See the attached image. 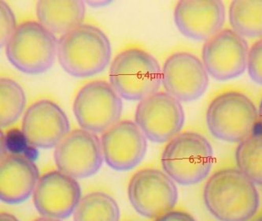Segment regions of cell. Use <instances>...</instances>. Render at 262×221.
Here are the masks:
<instances>
[{
	"label": "cell",
	"instance_id": "obj_1",
	"mask_svg": "<svg viewBox=\"0 0 262 221\" xmlns=\"http://www.w3.org/2000/svg\"><path fill=\"white\" fill-rule=\"evenodd\" d=\"M209 213L219 221H249L260 207L255 184L236 168H225L209 177L203 190Z\"/></svg>",
	"mask_w": 262,
	"mask_h": 221
},
{
	"label": "cell",
	"instance_id": "obj_2",
	"mask_svg": "<svg viewBox=\"0 0 262 221\" xmlns=\"http://www.w3.org/2000/svg\"><path fill=\"white\" fill-rule=\"evenodd\" d=\"M57 58L61 68L72 77H93L109 65L111 42L99 28L82 24L58 39Z\"/></svg>",
	"mask_w": 262,
	"mask_h": 221
},
{
	"label": "cell",
	"instance_id": "obj_3",
	"mask_svg": "<svg viewBox=\"0 0 262 221\" xmlns=\"http://www.w3.org/2000/svg\"><path fill=\"white\" fill-rule=\"evenodd\" d=\"M213 148L206 137L196 132L180 133L169 140L162 153L164 172L182 186L196 185L209 175Z\"/></svg>",
	"mask_w": 262,
	"mask_h": 221
},
{
	"label": "cell",
	"instance_id": "obj_4",
	"mask_svg": "<svg viewBox=\"0 0 262 221\" xmlns=\"http://www.w3.org/2000/svg\"><path fill=\"white\" fill-rule=\"evenodd\" d=\"M110 84L123 99L141 101L159 92L162 68L155 56L138 48L120 52L111 63Z\"/></svg>",
	"mask_w": 262,
	"mask_h": 221
},
{
	"label": "cell",
	"instance_id": "obj_5",
	"mask_svg": "<svg viewBox=\"0 0 262 221\" xmlns=\"http://www.w3.org/2000/svg\"><path fill=\"white\" fill-rule=\"evenodd\" d=\"M206 124L215 138L240 143L258 130V110L247 95L227 92L209 104Z\"/></svg>",
	"mask_w": 262,
	"mask_h": 221
},
{
	"label": "cell",
	"instance_id": "obj_6",
	"mask_svg": "<svg viewBox=\"0 0 262 221\" xmlns=\"http://www.w3.org/2000/svg\"><path fill=\"white\" fill-rule=\"evenodd\" d=\"M58 43L56 36L38 22H26L17 26L6 45V55L10 64L20 72L42 74L53 66Z\"/></svg>",
	"mask_w": 262,
	"mask_h": 221
},
{
	"label": "cell",
	"instance_id": "obj_7",
	"mask_svg": "<svg viewBox=\"0 0 262 221\" xmlns=\"http://www.w3.org/2000/svg\"><path fill=\"white\" fill-rule=\"evenodd\" d=\"M122 110V98L110 83L100 80L80 88L73 105L79 126L96 134H103L119 122Z\"/></svg>",
	"mask_w": 262,
	"mask_h": 221
},
{
	"label": "cell",
	"instance_id": "obj_8",
	"mask_svg": "<svg viewBox=\"0 0 262 221\" xmlns=\"http://www.w3.org/2000/svg\"><path fill=\"white\" fill-rule=\"evenodd\" d=\"M128 196L133 209L150 219L169 213L178 200V189L173 180L165 172L144 168L130 179Z\"/></svg>",
	"mask_w": 262,
	"mask_h": 221
},
{
	"label": "cell",
	"instance_id": "obj_9",
	"mask_svg": "<svg viewBox=\"0 0 262 221\" xmlns=\"http://www.w3.org/2000/svg\"><path fill=\"white\" fill-rule=\"evenodd\" d=\"M184 122L181 102L166 92H157L141 99L135 112V123L152 143L172 140L180 134Z\"/></svg>",
	"mask_w": 262,
	"mask_h": 221
},
{
	"label": "cell",
	"instance_id": "obj_10",
	"mask_svg": "<svg viewBox=\"0 0 262 221\" xmlns=\"http://www.w3.org/2000/svg\"><path fill=\"white\" fill-rule=\"evenodd\" d=\"M54 159L58 171L72 178L92 177L103 163L101 140L83 129L72 130L55 148Z\"/></svg>",
	"mask_w": 262,
	"mask_h": 221
},
{
	"label": "cell",
	"instance_id": "obj_11",
	"mask_svg": "<svg viewBox=\"0 0 262 221\" xmlns=\"http://www.w3.org/2000/svg\"><path fill=\"white\" fill-rule=\"evenodd\" d=\"M249 50L244 36L233 29H222L203 45V63L213 79L228 81L245 72Z\"/></svg>",
	"mask_w": 262,
	"mask_h": 221
},
{
	"label": "cell",
	"instance_id": "obj_12",
	"mask_svg": "<svg viewBox=\"0 0 262 221\" xmlns=\"http://www.w3.org/2000/svg\"><path fill=\"white\" fill-rule=\"evenodd\" d=\"M162 76L165 92L183 103L199 99L209 86V74L203 61L189 52H176L168 57Z\"/></svg>",
	"mask_w": 262,
	"mask_h": 221
},
{
	"label": "cell",
	"instance_id": "obj_13",
	"mask_svg": "<svg viewBox=\"0 0 262 221\" xmlns=\"http://www.w3.org/2000/svg\"><path fill=\"white\" fill-rule=\"evenodd\" d=\"M21 132L27 144L35 149L55 148L70 132L67 114L50 99H39L26 109Z\"/></svg>",
	"mask_w": 262,
	"mask_h": 221
},
{
	"label": "cell",
	"instance_id": "obj_14",
	"mask_svg": "<svg viewBox=\"0 0 262 221\" xmlns=\"http://www.w3.org/2000/svg\"><path fill=\"white\" fill-rule=\"evenodd\" d=\"M100 140L104 160L118 172L136 168L147 150V139L132 120H120L102 134Z\"/></svg>",
	"mask_w": 262,
	"mask_h": 221
},
{
	"label": "cell",
	"instance_id": "obj_15",
	"mask_svg": "<svg viewBox=\"0 0 262 221\" xmlns=\"http://www.w3.org/2000/svg\"><path fill=\"white\" fill-rule=\"evenodd\" d=\"M33 194V203L39 214L58 219L73 214L81 198L77 179L58 170L42 175Z\"/></svg>",
	"mask_w": 262,
	"mask_h": 221
},
{
	"label": "cell",
	"instance_id": "obj_16",
	"mask_svg": "<svg viewBox=\"0 0 262 221\" xmlns=\"http://www.w3.org/2000/svg\"><path fill=\"white\" fill-rule=\"evenodd\" d=\"M173 17L181 34L206 42L222 30L225 4L221 0H181L174 9Z\"/></svg>",
	"mask_w": 262,
	"mask_h": 221
},
{
	"label": "cell",
	"instance_id": "obj_17",
	"mask_svg": "<svg viewBox=\"0 0 262 221\" xmlns=\"http://www.w3.org/2000/svg\"><path fill=\"white\" fill-rule=\"evenodd\" d=\"M39 178L37 166L26 155H4L0 163V199L7 204L23 203L33 194Z\"/></svg>",
	"mask_w": 262,
	"mask_h": 221
},
{
	"label": "cell",
	"instance_id": "obj_18",
	"mask_svg": "<svg viewBox=\"0 0 262 221\" xmlns=\"http://www.w3.org/2000/svg\"><path fill=\"white\" fill-rule=\"evenodd\" d=\"M85 12L81 0H39L36 6L38 23L61 36L82 25Z\"/></svg>",
	"mask_w": 262,
	"mask_h": 221
},
{
	"label": "cell",
	"instance_id": "obj_19",
	"mask_svg": "<svg viewBox=\"0 0 262 221\" xmlns=\"http://www.w3.org/2000/svg\"><path fill=\"white\" fill-rule=\"evenodd\" d=\"M234 31L248 38L262 37V0H234L228 11Z\"/></svg>",
	"mask_w": 262,
	"mask_h": 221
},
{
	"label": "cell",
	"instance_id": "obj_20",
	"mask_svg": "<svg viewBox=\"0 0 262 221\" xmlns=\"http://www.w3.org/2000/svg\"><path fill=\"white\" fill-rule=\"evenodd\" d=\"M74 221H119L118 203L103 192H92L80 198L74 213Z\"/></svg>",
	"mask_w": 262,
	"mask_h": 221
},
{
	"label": "cell",
	"instance_id": "obj_21",
	"mask_svg": "<svg viewBox=\"0 0 262 221\" xmlns=\"http://www.w3.org/2000/svg\"><path fill=\"white\" fill-rule=\"evenodd\" d=\"M235 162L240 172L255 185L262 186V132H257L238 143Z\"/></svg>",
	"mask_w": 262,
	"mask_h": 221
},
{
	"label": "cell",
	"instance_id": "obj_22",
	"mask_svg": "<svg viewBox=\"0 0 262 221\" xmlns=\"http://www.w3.org/2000/svg\"><path fill=\"white\" fill-rule=\"evenodd\" d=\"M26 96L24 89L9 77L0 79V126L7 128L20 118L24 112Z\"/></svg>",
	"mask_w": 262,
	"mask_h": 221
},
{
	"label": "cell",
	"instance_id": "obj_23",
	"mask_svg": "<svg viewBox=\"0 0 262 221\" xmlns=\"http://www.w3.org/2000/svg\"><path fill=\"white\" fill-rule=\"evenodd\" d=\"M15 15L12 9L5 1H0V44L5 48L13 33L17 29Z\"/></svg>",
	"mask_w": 262,
	"mask_h": 221
},
{
	"label": "cell",
	"instance_id": "obj_24",
	"mask_svg": "<svg viewBox=\"0 0 262 221\" xmlns=\"http://www.w3.org/2000/svg\"><path fill=\"white\" fill-rule=\"evenodd\" d=\"M247 70L250 78L262 86V39L255 42L249 50Z\"/></svg>",
	"mask_w": 262,
	"mask_h": 221
},
{
	"label": "cell",
	"instance_id": "obj_25",
	"mask_svg": "<svg viewBox=\"0 0 262 221\" xmlns=\"http://www.w3.org/2000/svg\"><path fill=\"white\" fill-rule=\"evenodd\" d=\"M155 221H196V219L184 211L172 210L157 218Z\"/></svg>",
	"mask_w": 262,
	"mask_h": 221
},
{
	"label": "cell",
	"instance_id": "obj_26",
	"mask_svg": "<svg viewBox=\"0 0 262 221\" xmlns=\"http://www.w3.org/2000/svg\"><path fill=\"white\" fill-rule=\"evenodd\" d=\"M110 4H111V1L110 0H89L85 2V4H88L90 7H95V8L106 7Z\"/></svg>",
	"mask_w": 262,
	"mask_h": 221
},
{
	"label": "cell",
	"instance_id": "obj_27",
	"mask_svg": "<svg viewBox=\"0 0 262 221\" xmlns=\"http://www.w3.org/2000/svg\"><path fill=\"white\" fill-rule=\"evenodd\" d=\"M0 221H19V219L14 215L4 213L0 215Z\"/></svg>",
	"mask_w": 262,
	"mask_h": 221
},
{
	"label": "cell",
	"instance_id": "obj_28",
	"mask_svg": "<svg viewBox=\"0 0 262 221\" xmlns=\"http://www.w3.org/2000/svg\"><path fill=\"white\" fill-rule=\"evenodd\" d=\"M262 132V99L260 101L258 108V130Z\"/></svg>",
	"mask_w": 262,
	"mask_h": 221
},
{
	"label": "cell",
	"instance_id": "obj_29",
	"mask_svg": "<svg viewBox=\"0 0 262 221\" xmlns=\"http://www.w3.org/2000/svg\"><path fill=\"white\" fill-rule=\"evenodd\" d=\"M33 221H61V219H55V218H50V217H43L38 218V219H35Z\"/></svg>",
	"mask_w": 262,
	"mask_h": 221
},
{
	"label": "cell",
	"instance_id": "obj_30",
	"mask_svg": "<svg viewBox=\"0 0 262 221\" xmlns=\"http://www.w3.org/2000/svg\"><path fill=\"white\" fill-rule=\"evenodd\" d=\"M254 221H262V216H259V217L257 218Z\"/></svg>",
	"mask_w": 262,
	"mask_h": 221
}]
</instances>
